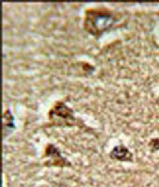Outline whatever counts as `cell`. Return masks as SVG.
Wrapping results in <instances>:
<instances>
[{"label":"cell","mask_w":159,"mask_h":187,"mask_svg":"<svg viewBox=\"0 0 159 187\" xmlns=\"http://www.w3.org/2000/svg\"><path fill=\"white\" fill-rule=\"evenodd\" d=\"M111 156H113L114 158L119 160H123V161H126V160H130L131 158V153H129V152L124 147H117L113 150V153H111Z\"/></svg>","instance_id":"6da1fadb"}]
</instances>
